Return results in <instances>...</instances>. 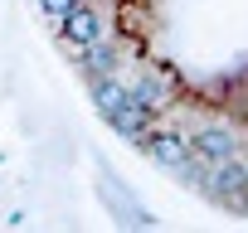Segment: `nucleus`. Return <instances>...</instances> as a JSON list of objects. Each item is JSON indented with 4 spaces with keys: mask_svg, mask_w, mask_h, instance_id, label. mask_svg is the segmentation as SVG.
Segmentation results:
<instances>
[{
    "mask_svg": "<svg viewBox=\"0 0 248 233\" xmlns=\"http://www.w3.org/2000/svg\"><path fill=\"white\" fill-rule=\"evenodd\" d=\"M204 189H209V199H219V204H229V209H248V165H238V160L209 165Z\"/></svg>",
    "mask_w": 248,
    "mask_h": 233,
    "instance_id": "nucleus-1",
    "label": "nucleus"
},
{
    "mask_svg": "<svg viewBox=\"0 0 248 233\" xmlns=\"http://www.w3.org/2000/svg\"><path fill=\"white\" fill-rule=\"evenodd\" d=\"M161 165H170V170H180V175H195V156H190V136L180 131V127H170V131H146V141H141Z\"/></svg>",
    "mask_w": 248,
    "mask_h": 233,
    "instance_id": "nucleus-2",
    "label": "nucleus"
},
{
    "mask_svg": "<svg viewBox=\"0 0 248 233\" xmlns=\"http://www.w3.org/2000/svg\"><path fill=\"white\" fill-rule=\"evenodd\" d=\"M59 34L73 44V49H83V44H93V39H102V15L88 5V0H78V5L59 20Z\"/></svg>",
    "mask_w": 248,
    "mask_h": 233,
    "instance_id": "nucleus-3",
    "label": "nucleus"
},
{
    "mask_svg": "<svg viewBox=\"0 0 248 233\" xmlns=\"http://www.w3.org/2000/svg\"><path fill=\"white\" fill-rule=\"evenodd\" d=\"M233 151H238V141L224 127H204V131L190 136V156L204 160V165H224V160H233Z\"/></svg>",
    "mask_w": 248,
    "mask_h": 233,
    "instance_id": "nucleus-4",
    "label": "nucleus"
},
{
    "mask_svg": "<svg viewBox=\"0 0 248 233\" xmlns=\"http://www.w3.org/2000/svg\"><path fill=\"white\" fill-rule=\"evenodd\" d=\"M107 122H112V131H117V136H127L132 146H141V141H146V131L156 127V116L127 102V107H122V112H112V116H107Z\"/></svg>",
    "mask_w": 248,
    "mask_h": 233,
    "instance_id": "nucleus-5",
    "label": "nucleus"
},
{
    "mask_svg": "<svg viewBox=\"0 0 248 233\" xmlns=\"http://www.w3.org/2000/svg\"><path fill=\"white\" fill-rule=\"evenodd\" d=\"M93 107H97V116L122 112V107H127V83H122V78H112V73L93 78Z\"/></svg>",
    "mask_w": 248,
    "mask_h": 233,
    "instance_id": "nucleus-6",
    "label": "nucleus"
},
{
    "mask_svg": "<svg viewBox=\"0 0 248 233\" xmlns=\"http://www.w3.org/2000/svg\"><path fill=\"white\" fill-rule=\"evenodd\" d=\"M78 54H83V68H88V73H97V78H102V73H117V63H122V49H117L107 34H102V39H93V44H83Z\"/></svg>",
    "mask_w": 248,
    "mask_h": 233,
    "instance_id": "nucleus-7",
    "label": "nucleus"
},
{
    "mask_svg": "<svg viewBox=\"0 0 248 233\" xmlns=\"http://www.w3.org/2000/svg\"><path fill=\"white\" fill-rule=\"evenodd\" d=\"M127 102L141 107V112H151V116H161V107H166V83H161V78H137V83L127 87Z\"/></svg>",
    "mask_w": 248,
    "mask_h": 233,
    "instance_id": "nucleus-8",
    "label": "nucleus"
}]
</instances>
